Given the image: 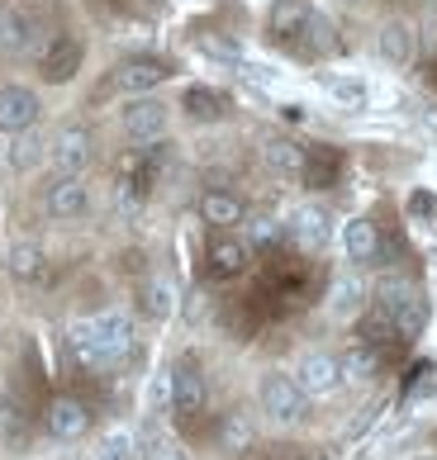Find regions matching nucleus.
<instances>
[{"label":"nucleus","instance_id":"1","mask_svg":"<svg viewBox=\"0 0 437 460\" xmlns=\"http://www.w3.org/2000/svg\"><path fill=\"white\" fill-rule=\"evenodd\" d=\"M72 356L86 370H114L133 351V323L124 314H95L72 323Z\"/></svg>","mask_w":437,"mask_h":460},{"label":"nucleus","instance_id":"2","mask_svg":"<svg viewBox=\"0 0 437 460\" xmlns=\"http://www.w3.org/2000/svg\"><path fill=\"white\" fill-rule=\"evenodd\" d=\"M257 403L272 422H281V428H295V422H305V413H309V394L299 389L295 375H285V370L262 375L257 380Z\"/></svg>","mask_w":437,"mask_h":460},{"label":"nucleus","instance_id":"3","mask_svg":"<svg viewBox=\"0 0 437 460\" xmlns=\"http://www.w3.org/2000/svg\"><path fill=\"white\" fill-rule=\"evenodd\" d=\"M376 309L390 314V323L399 328L405 342H414V337L428 328V299H424V289H418L414 280H385Z\"/></svg>","mask_w":437,"mask_h":460},{"label":"nucleus","instance_id":"4","mask_svg":"<svg viewBox=\"0 0 437 460\" xmlns=\"http://www.w3.org/2000/svg\"><path fill=\"white\" fill-rule=\"evenodd\" d=\"M120 124L133 143H162L166 128H172V110H166L157 95H129Z\"/></svg>","mask_w":437,"mask_h":460},{"label":"nucleus","instance_id":"5","mask_svg":"<svg viewBox=\"0 0 437 460\" xmlns=\"http://www.w3.org/2000/svg\"><path fill=\"white\" fill-rule=\"evenodd\" d=\"M39 14L20 0H10V5H0V53L5 58H29L39 53Z\"/></svg>","mask_w":437,"mask_h":460},{"label":"nucleus","instance_id":"6","mask_svg":"<svg viewBox=\"0 0 437 460\" xmlns=\"http://www.w3.org/2000/svg\"><path fill=\"white\" fill-rule=\"evenodd\" d=\"M91 157H95V138H91V128H81V124L58 128L53 143H48V162H53L58 176H81L91 166Z\"/></svg>","mask_w":437,"mask_h":460},{"label":"nucleus","instance_id":"7","mask_svg":"<svg viewBox=\"0 0 437 460\" xmlns=\"http://www.w3.org/2000/svg\"><path fill=\"white\" fill-rule=\"evenodd\" d=\"M210 403V385H205V370H200L191 356H181V361L172 366V413L181 422H191L205 413Z\"/></svg>","mask_w":437,"mask_h":460},{"label":"nucleus","instance_id":"8","mask_svg":"<svg viewBox=\"0 0 437 460\" xmlns=\"http://www.w3.org/2000/svg\"><path fill=\"white\" fill-rule=\"evenodd\" d=\"M81 62H86V48H81L76 33H53V39L39 48V76L53 81V86H67V81L81 72Z\"/></svg>","mask_w":437,"mask_h":460},{"label":"nucleus","instance_id":"9","mask_svg":"<svg viewBox=\"0 0 437 460\" xmlns=\"http://www.w3.org/2000/svg\"><path fill=\"white\" fill-rule=\"evenodd\" d=\"M290 375L299 380V389H305L309 399H324V394H333V389L343 385V361L328 356V351H305Z\"/></svg>","mask_w":437,"mask_h":460},{"label":"nucleus","instance_id":"10","mask_svg":"<svg viewBox=\"0 0 437 460\" xmlns=\"http://www.w3.org/2000/svg\"><path fill=\"white\" fill-rule=\"evenodd\" d=\"M43 428H48V437H53V441H81V437L91 432V408L81 403V399H72V394H62V399L48 403Z\"/></svg>","mask_w":437,"mask_h":460},{"label":"nucleus","instance_id":"11","mask_svg":"<svg viewBox=\"0 0 437 460\" xmlns=\"http://www.w3.org/2000/svg\"><path fill=\"white\" fill-rule=\"evenodd\" d=\"M166 76H172V66H166L162 58H129V62L114 66V91H124V95H153Z\"/></svg>","mask_w":437,"mask_h":460},{"label":"nucleus","instance_id":"12","mask_svg":"<svg viewBox=\"0 0 437 460\" xmlns=\"http://www.w3.org/2000/svg\"><path fill=\"white\" fill-rule=\"evenodd\" d=\"M39 95L29 86H0V133H29L39 124Z\"/></svg>","mask_w":437,"mask_h":460},{"label":"nucleus","instance_id":"13","mask_svg":"<svg viewBox=\"0 0 437 460\" xmlns=\"http://www.w3.org/2000/svg\"><path fill=\"white\" fill-rule=\"evenodd\" d=\"M285 237L299 247V252H324L328 237H333V224L324 209H314V204H305V209H295L290 218H285Z\"/></svg>","mask_w":437,"mask_h":460},{"label":"nucleus","instance_id":"14","mask_svg":"<svg viewBox=\"0 0 437 460\" xmlns=\"http://www.w3.org/2000/svg\"><path fill=\"white\" fill-rule=\"evenodd\" d=\"M91 209V185L81 176H58L53 185H48V214L62 218V224H72V218H81Z\"/></svg>","mask_w":437,"mask_h":460},{"label":"nucleus","instance_id":"15","mask_svg":"<svg viewBox=\"0 0 437 460\" xmlns=\"http://www.w3.org/2000/svg\"><path fill=\"white\" fill-rule=\"evenodd\" d=\"M252 266V243L247 237H218L210 247V276L214 280H233Z\"/></svg>","mask_w":437,"mask_h":460},{"label":"nucleus","instance_id":"16","mask_svg":"<svg viewBox=\"0 0 437 460\" xmlns=\"http://www.w3.org/2000/svg\"><path fill=\"white\" fill-rule=\"evenodd\" d=\"M366 295H371L366 280L357 276V270H347V276H338V280L328 285V314L333 318H357L366 309Z\"/></svg>","mask_w":437,"mask_h":460},{"label":"nucleus","instance_id":"17","mask_svg":"<svg viewBox=\"0 0 437 460\" xmlns=\"http://www.w3.org/2000/svg\"><path fill=\"white\" fill-rule=\"evenodd\" d=\"M5 270L20 285H39L43 280V270H48V257H43V247L39 243H29V237H20V243H10L5 252Z\"/></svg>","mask_w":437,"mask_h":460},{"label":"nucleus","instance_id":"18","mask_svg":"<svg viewBox=\"0 0 437 460\" xmlns=\"http://www.w3.org/2000/svg\"><path fill=\"white\" fill-rule=\"evenodd\" d=\"M376 53H380V62H390V66H409V62H414V29H409L405 20L380 24Z\"/></svg>","mask_w":437,"mask_h":460},{"label":"nucleus","instance_id":"19","mask_svg":"<svg viewBox=\"0 0 437 460\" xmlns=\"http://www.w3.org/2000/svg\"><path fill=\"white\" fill-rule=\"evenodd\" d=\"M181 110H186L195 124H218V119L228 114V95L218 86H186L181 95Z\"/></svg>","mask_w":437,"mask_h":460},{"label":"nucleus","instance_id":"20","mask_svg":"<svg viewBox=\"0 0 437 460\" xmlns=\"http://www.w3.org/2000/svg\"><path fill=\"white\" fill-rule=\"evenodd\" d=\"M343 252H347V261H376V252H380V233L371 218H347L343 224Z\"/></svg>","mask_w":437,"mask_h":460},{"label":"nucleus","instance_id":"21","mask_svg":"<svg viewBox=\"0 0 437 460\" xmlns=\"http://www.w3.org/2000/svg\"><path fill=\"white\" fill-rule=\"evenodd\" d=\"M200 218H205L210 228H233L247 218V209H243V199L228 195V190H205L200 195Z\"/></svg>","mask_w":437,"mask_h":460},{"label":"nucleus","instance_id":"22","mask_svg":"<svg viewBox=\"0 0 437 460\" xmlns=\"http://www.w3.org/2000/svg\"><path fill=\"white\" fill-rule=\"evenodd\" d=\"M262 157L276 176H305V147L290 143V138H266Z\"/></svg>","mask_w":437,"mask_h":460},{"label":"nucleus","instance_id":"23","mask_svg":"<svg viewBox=\"0 0 437 460\" xmlns=\"http://www.w3.org/2000/svg\"><path fill=\"white\" fill-rule=\"evenodd\" d=\"M361 342L385 351V347H399L405 337H399V328L390 323V314H385V309H361Z\"/></svg>","mask_w":437,"mask_h":460},{"label":"nucleus","instance_id":"24","mask_svg":"<svg viewBox=\"0 0 437 460\" xmlns=\"http://www.w3.org/2000/svg\"><path fill=\"white\" fill-rule=\"evenodd\" d=\"M305 20H309V5H305V0H285V5L276 10V20H272V33H276L281 43H299Z\"/></svg>","mask_w":437,"mask_h":460},{"label":"nucleus","instance_id":"25","mask_svg":"<svg viewBox=\"0 0 437 460\" xmlns=\"http://www.w3.org/2000/svg\"><path fill=\"white\" fill-rule=\"evenodd\" d=\"M91 460H138V437H133L129 428H110L105 437L95 441Z\"/></svg>","mask_w":437,"mask_h":460},{"label":"nucleus","instance_id":"26","mask_svg":"<svg viewBox=\"0 0 437 460\" xmlns=\"http://www.w3.org/2000/svg\"><path fill=\"white\" fill-rule=\"evenodd\" d=\"M143 314H147V318H172V314H176V285L162 280V276L147 280V285H143Z\"/></svg>","mask_w":437,"mask_h":460},{"label":"nucleus","instance_id":"27","mask_svg":"<svg viewBox=\"0 0 437 460\" xmlns=\"http://www.w3.org/2000/svg\"><path fill=\"white\" fill-rule=\"evenodd\" d=\"M24 441H29V418L10 399H0V447H5V451H24Z\"/></svg>","mask_w":437,"mask_h":460},{"label":"nucleus","instance_id":"28","mask_svg":"<svg viewBox=\"0 0 437 460\" xmlns=\"http://www.w3.org/2000/svg\"><path fill=\"white\" fill-rule=\"evenodd\" d=\"M338 361H343V380H371V375L380 370V351L357 342V347H347Z\"/></svg>","mask_w":437,"mask_h":460},{"label":"nucleus","instance_id":"29","mask_svg":"<svg viewBox=\"0 0 437 460\" xmlns=\"http://www.w3.org/2000/svg\"><path fill=\"white\" fill-rule=\"evenodd\" d=\"M299 43L309 48V53H333L338 48V39H333V24L324 20L318 10H309V20H305V33H299Z\"/></svg>","mask_w":437,"mask_h":460},{"label":"nucleus","instance_id":"30","mask_svg":"<svg viewBox=\"0 0 437 460\" xmlns=\"http://www.w3.org/2000/svg\"><path fill=\"white\" fill-rule=\"evenodd\" d=\"M324 86H328V95L338 100V105H347V110H361L366 105V81H352V76H324Z\"/></svg>","mask_w":437,"mask_h":460},{"label":"nucleus","instance_id":"31","mask_svg":"<svg viewBox=\"0 0 437 460\" xmlns=\"http://www.w3.org/2000/svg\"><path fill=\"white\" fill-rule=\"evenodd\" d=\"M138 460H186V451H181V441H176V437H166V432H153V437L143 441Z\"/></svg>","mask_w":437,"mask_h":460},{"label":"nucleus","instance_id":"32","mask_svg":"<svg viewBox=\"0 0 437 460\" xmlns=\"http://www.w3.org/2000/svg\"><path fill=\"white\" fill-rule=\"evenodd\" d=\"M285 237V224H276V218H252L247 224V243L252 247H276Z\"/></svg>","mask_w":437,"mask_h":460},{"label":"nucleus","instance_id":"33","mask_svg":"<svg viewBox=\"0 0 437 460\" xmlns=\"http://www.w3.org/2000/svg\"><path fill=\"white\" fill-rule=\"evenodd\" d=\"M39 147H43L39 138H29V133H20V143L10 147V166H14V172H29V166L39 162Z\"/></svg>","mask_w":437,"mask_h":460},{"label":"nucleus","instance_id":"34","mask_svg":"<svg viewBox=\"0 0 437 460\" xmlns=\"http://www.w3.org/2000/svg\"><path fill=\"white\" fill-rule=\"evenodd\" d=\"M333 172H338V157L333 152H324V157H314L309 162V152H305V176L318 185V181H333Z\"/></svg>","mask_w":437,"mask_h":460},{"label":"nucleus","instance_id":"35","mask_svg":"<svg viewBox=\"0 0 437 460\" xmlns=\"http://www.w3.org/2000/svg\"><path fill=\"white\" fill-rule=\"evenodd\" d=\"M409 214H414V218H437V195L414 190V195H409Z\"/></svg>","mask_w":437,"mask_h":460},{"label":"nucleus","instance_id":"36","mask_svg":"<svg viewBox=\"0 0 437 460\" xmlns=\"http://www.w3.org/2000/svg\"><path fill=\"white\" fill-rule=\"evenodd\" d=\"M338 5H361V0H338Z\"/></svg>","mask_w":437,"mask_h":460},{"label":"nucleus","instance_id":"37","mask_svg":"<svg viewBox=\"0 0 437 460\" xmlns=\"http://www.w3.org/2000/svg\"><path fill=\"white\" fill-rule=\"evenodd\" d=\"M0 162H5V147H0Z\"/></svg>","mask_w":437,"mask_h":460}]
</instances>
